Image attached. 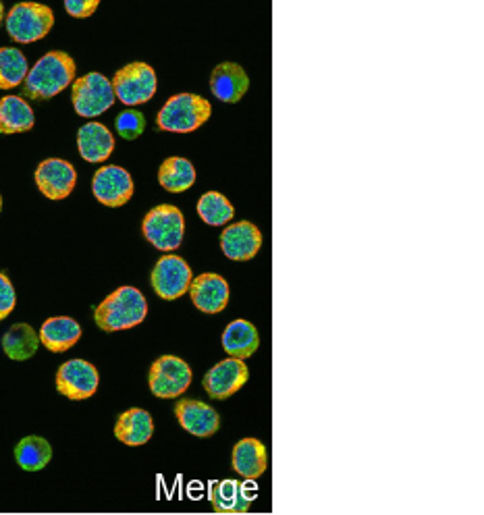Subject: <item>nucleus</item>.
I'll use <instances>...</instances> for the list:
<instances>
[{"mask_svg": "<svg viewBox=\"0 0 484 515\" xmlns=\"http://www.w3.org/2000/svg\"><path fill=\"white\" fill-rule=\"evenodd\" d=\"M146 297L136 287H119L94 310V320L106 333H117L138 327L146 320Z\"/></svg>", "mask_w": 484, "mask_h": 515, "instance_id": "nucleus-1", "label": "nucleus"}, {"mask_svg": "<svg viewBox=\"0 0 484 515\" xmlns=\"http://www.w3.org/2000/svg\"><path fill=\"white\" fill-rule=\"evenodd\" d=\"M75 61L67 52H48L25 77L23 94L32 100H48L73 84Z\"/></svg>", "mask_w": 484, "mask_h": 515, "instance_id": "nucleus-2", "label": "nucleus"}, {"mask_svg": "<svg viewBox=\"0 0 484 515\" xmlns=\"http://www.w3.org/2000/svg\"><path fill=\"white\" fill-rule=\"evenodd\" d=\"M212 113V106L198 94H177L167 100L158 113V127L173 133H192L202 127Z\"/></svg>", "mask_w": 484, "mask_h": 515, "instance_id": "nucleus-3", "label": "nucleus"}, {"mask_svg": "<svg viewBox=\"0 0 484 515\" xmlns=\"http://www.w3.org/2000/svg\"><path fill=\"white\" fill-rule=\"evenodd\" d=\"M142 229H144L146 239L156 250L175 252L183 241L185 221H183V214L177 206L160 204L146 214Z\"/></svg>", "mask_w": 484, "mask_h": 515, "instance_id": "nucleus-4", "label": "nucleus"}, {"mask_svg": "<svg viewBox=\"0 0 484 515\" xmlns=\"http://www.w3.org/2000/svg\"><path fill=\"white\" fill-rule=\"evenodd\" d=\"M52 25H55V13L38 3H19L7 17V32L19 44L42 40L52 30Z\"/></svg>", "mask_w": 484, "mask_h": 515, "instance_id": "nucleus-5", "label": "nucleus"}, {"mask_svg": "<svg viewBox=\"0 0 484 515\" xmlns=\"http://www.w3.org/2000/svg\"><path fill=\"white\" fill-rule=\"evenodd\" d=\"M71 102L79 117L94 119L115 104L113 84L100 73H88L73 84Z\"/></svg>", "mask_w": 484, "mask_h": 515, "instance_id": "nucleus-6", "label": "nucleus"}, {"mask_svg": "<svg viewBox=\"0 0 484 515\" xmlns=\"http://www.w3.org/2000/svg\"><path fill=\"white\" fill-rule=\"evenodd\" d=\"M192 368L177 356L158 358L148 374V385L154 397L175 399L192 385Z\"/></svg>", "mask_w": 484, "mask_h": 515, "instance_id": "nucleus-7", "label": "nucleus"}, {"mask_svg": "<svg viewBox=\"0 0 484 515\" xmlns=\"http://www.w3.org/2000/svg\"><path fill=\"white\" fill-rule=\"evenodd\" d=\"M158 88L156 73L146 63H131L117 71L113 79V92L127 106L146 104L154 98Z\"/></svg>", "mask_w": 484, "mask_h": 515, "instance_id": "nucleus-8", "label": "nucleus"}, {"mask_svg": "<svg viewBox=\"0 0 484 515\" xmlns=\"http://www.w3.org/2000/svg\"><path fill=\"white\" fill-rule=\"evenodd\" d=\"M150 281L158 297H163L167 302H173L190 291L194 277H192L190 264H187L183 258L175 254H167L152 268Z\"/></svg>", "mask_w": 484, "mask_h": 515, "instance_id": "nucleus-9", "label": "nucleus"}, {"mask_svg": "<svg viewBox=\"0 0 484 515\" xmlns=\"http://www.w3.org/2000/svg\"><path fill=\"white\" fill-rule=\"evenodd\" d=\"M100 385L94 364L86 360H69L57 372V391L73 401L90 399Z\"/></svg>", "mask_w": 484, "mask_h": 515, "instance_id": "nucleus-10", "label": "nucleus"}, {"mask_svg": "<svg viewBox=\"0 0 484 515\" xmlns=\"http://www.w3.org/2000/svg\"><path fill=\"white\" fill-rule=\"evenodd\" d=\"M250 378V370L248 366L241 360H223L214 368H210L204 376V391L217 401L229 399L231 395H235L241 387L248 383Z\"/></svg>", "mask_w": 484, "mask_h": 515, "instance_id": "nucleus-11", "label": "nucleus"}, {"mask_svg": "<svg viewBox=\"0 0 484 515\" xmlns=\"http://www.w3.org/2000/svg\"><path fill=\"white\" fill-rule=\"evenodd\" d=\"M92 192L100 204L109 208H119L127 204L133 196V179L125 169L117 165L102 167L94 175Z\"/></svg>", "mask_w": 484, "mask_h": 515, "instance_id": "nucleus-12", "label": "nucleus"}, {"mask_svg": "<svg viewBox=\"0 0 484 515\" xmlns=\"http://www.w3.org/2000/svg\"><path fill=\"white\" fill-rule=\"evenodd\" d=\"M175 416L183 430L198 439H208L217 435L221 428V416L219 412L210 408L208 403L198 399H181L175 405Z\"/></svg>", "mask_w": 484, "mask_h": 515, "instance_id": "nucleus-13", "label": "nucleus"}, {"mask_svg": "<svg viewBox=\"0 0 484 515\" xmlns=\"http://www.w3.org/2000/svg\"><path fill=\"white\" fill-rule=\"evenodd\" d=\"M77 183L73 165L61 158H48L36 169V185L48 200H65Z\"/></svg>", "mask_w": 484, "mask_h": 515, "instance_id": "nucleus-14", "label": "nucleus"}, {"mask_svg": "<svg viewBox=\"0 0 484 515\" xmlns=\"http://www.w3.org/2000/svg\"><path fill=\"white\" fill-rule=\"evenodd\" d=\"M262 248V233L250 221H241L227 227L221 235V250L229 260H252Z\"/></svg>", "mask_w": 484, "mask_h": 515, "instance_id": "nucleus-15", "label": "nucleus"}, {"mask_svg": "<svg viewBox=\"0 0 484 515\" xmlns=\"http://www.w3.org/2000/svg\"><path fill=\"white\" fill-rule=\"evenodd\" d=\"M252 482H239L233 478L212 482L210 486V503L212 509L219 513H246L254 501Z\"/></svg>", "mask_w": 484, "mask_h": 515, "instance_id": "nucleus-16", "label": "nucleus"}, {"mask_svg": "<svg viewBox=\"0 0 484 515\" xmlns=\"http://www.w3.org/2000/svg\"><path fill=\"white\" fill-rule=\"evenodd\" d=\"M190 295L198 310L206 314H219L229 304V283L221 275L204 273L192 281Z\"/></svg>", "mask_w": 484, "mask_h": 515, "instance_id": "nucleus-17", "label": "nucleus"}, {"mask_svg": "<svg viewBox=\"0 0 484 515\" xmlns=\"http://www.w3.org/2000/svg\"><path fill=\"white\" fill-rule=\"evenodd\" d=\"M250 88V77L237 63H221L214 67L210 90L221 102H239Z\"/></svg>", "mask_w": 484, "mask_h": 515, "instance_id": "nucleus-18", "label": "nucleus"}, {"mask_svg": "<svg viewBox=\"0 0 484 515\" xmlns=\"http://www.w3.org/2000/svg\"><path fill=\"white\" fill-rule=\"evenodd\" d=\"M40 343L52 351V354H63L82 339V327L69 316L48 318L40 329Z\"/></svg>", "mask_w": 484, "mask_h": 515, "instance_id": "nucleus-19", "label": "nucleus"}, {"mask_svg": "<svg viewBox=\"0 0 484 515\" xmlns=\"http://www.w3.org/2000/svg\"><path fill=\"white\" fill-rule=\"evenodd\" d=\"M154 435V420L142 408H131L123 412L115 424V437L129 447L146 445Z\"/></svg>", "mask_w": 484, "mask_h": 515, "instance_id": "nucleus-20", "label": "nucleus"}, {"mask_svg": "<svg viewBox=\"0 0 484 515\" xmlns=\"http://www.w3.org/2000/svg\"><path fill=\"white\" fill-rule=\"evenodd\" d=\"M260 345L258 331L248 320H233L227 324L223 333V349L233 360H248L252 358Z\"/></svg>", "mask_w": 484, "mask_h": 515, "instance_id": "nucleus-21", "label": "nucleus"}, {"mask_svg": "<svg viewBox=\"0 0 484 515\" xmlns=\"http://www.w3.org/2000/svg\"><path fill=\"white\" fill-rule=\"evenodd\" d=\"M233 470L246 480H256L266 472V447L258 439H241L233 447V457H231Z\"/></svg>", "mask_w": 484, "mask_h": 515, "instance_id": "nucleus-22", "label": "nucleus"}, {"mask_svg": "<svg viewBox=\"0 0 484 515\" xmlns=\"http://www.w3.org/2000/svg\"><path fill=\"white\" fill-rule=\"evenodd\" d=\"M77 148L84 160L104 162L115 150V138L102 123H88L77 131Z\"/></svg>", "mask_w": 484, "mask_h": 515, "instance_id": "nucleus-23", "label": "nucleus"}, {"mask_svg": "<svg viewBox=\"0 0 484 515\" xmlns=\"http://www.w3.org/2000/svg\"><path fill=\"white\" fill-rule=\"evenodd\" d=\"M32 106L19 96H5L0 100V133H23L34 127Z\"/></svg>", "mask_w": 484, "mask_h": 515, "instance_id": "nucleus-24", "label": "nucleus"}, {"mask_svg": "<svg viewBox=\"0 0 484 515\" xmlns=\"http://www.w3.org/2000/svg\"><path fill=\"white\" fill-rule=\"evenodd\" d=\"M158 181L167 189V192L181 194V192H187V189L196 183V169L190 160L171 156L163 162V165H160Z\"/></svg>", "mask_w": 484, "mask_h": 515, "instance_id": "nucleus-25", "label": "nucleus"}, {"mask_svg": "<svg viewBox=\"0 0 484 515\" xmlns=\"http://www.w3.org/2000/svg\"><path fill=\"white\" fill-rule=\"evenodd\" d=\"M38 345H40L38 333L25 322L13 324V327L3 337V351L15 362L34 358V354L38 351Z\"/></svg>", "mask_w": 484, "mask_h": 515, "instance_id": "nucleus-26", "label": "nucleus"}, {"mask_svg": "<svg viewBox=\"0 0 484 515\" xmlns=\"http://www.w3.org/2000/svg\"><path fill=\"white\" fill-rule=\"evenodd\" d=\"M15 459L21 470L40 472L52 459V447L42 437H25L15 447Z\"/></svg>", "mask_w": 484, "mask_h": 515, "instance_id": "nucleus-27", "label": "nucleus"}, {"mask_svg": "<svg viewBox=\"0 0 484 515\" xmlns=\"http://www.w3.org/2000/svg\"><path fill=\"white\" fill-rule=\"evenodd\" d=\"M28 59L17 48H0V90L21 86L28 77Z\"/></svg>", "mask_w": 484, "mask_h": 515, "instance_id": "nucleus-28", "label": "nucleus"}, {"mask_svg": "<svg viewBox=\"0 0 484 515\" xmlns=\"http://www.w3.org/2000/svg\"><path fill=\"white\" fill-rule=\"evenodd\" d=\"M198 214L206 225L223 227L235 216V208L223 194L208 192L198 202Z\"/></svg>", "mask_w": 484, "mask_h": 515, "instance_id": "nucleus-29", "label": "nucleus"}, {"mask_svg": "<svg viewBox=\"0 0 484 515\" xmlns=\"http://www.w3.org/2000/svg\"><path fill=\"white\" fill-rule=\"evenodd\" d=\"M144 129H146V117L140 111L129 108V111H123L117 117V133L123 140H138L144 133Z\"/></svg>", "mask_w": 484, "mask_h": 515, "instance_id": "nucleus-30", "label": "nucleus"}, {"mask_svg": "<svg viewBox=\"0 0 484 515\" xmlns=\"http://www.w3.org/2000/svg\"><path fill=\"white\" fill-rule=\"evenodd\" d=\"M15 304H17L15 289L9 277L0 273V320H5L15 310Z\"/></svg>", "mask_w": 484, "mask_h": 515, "instance_id": "nucleus-31", "label": "nucleus"}, {"mask_svg": "<svg viewBox=\"0 0 484 515\" xmlns=\"http://www.w3.org/2000/svg\"><path fill=\"white\" fill-rule=\"evenodd\" d=\"M65 9H67V13L71 17L86 19V17H90L98 9V0H67Z\"/></svg>", "mask_w": 484, "mask_h": 515, "instance_id": "nucleus-32", "label": "nucleus"}, {"mask_svg": "<svg viewBox=\"0 0 484 515\" xmlns=\"http://www.w3.org/2000/svg\"><path fill=\"white\" fill-rule=\"evenodd\" d=\"M3 15H5V7H3V3H0V21H3Z\"/></svg>", "mask_w": 484, "mask_h": 515, "instance_id": "nucleus-33", "label": "nucleus"}, {"mask_svg": "<svg viewBox=\"0 0 484 515\" xmlns=\"http://www.w3.org/2000/svg\"><path fill=\"white\" fill-rule=\"evenodd\" d=\"M0 208H3V198H0Z\"/></svg>", "mask_w": 484, "mask_h": 515, "instance_id": "nucleus-34", "label": "nucleus"}]
</instances>
